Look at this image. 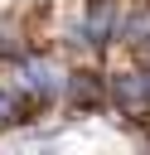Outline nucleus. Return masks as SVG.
I'll list each match as a JSON object with an SVG mask.
<instances>
[{"label":"nucleus","instance_id":"obj_3","mask_svg":"<svg viewBox=\"0 0 150 155\" xmlns=\"http://www.w3.org/2000/svg\"><path fill=\"white\" fill-rule=\"evenodd\" d=\"M29 44H24V34H19V24H10V19H0V58L5 63H15L19 53H24Z\"/></svg>","mask_w":150,"mask_h":155},{"label":"nucleus","instance_id":"obj_1","mask_svg":"<svg viewBox=\"0 0 150 155\" xmlns=\"http://www.w3.org/2000/svg\"><path fill=\"white\" fill-rule=\"evenodd\" d=\"M68 39L82 44V48H106V44H116V39H121V0H87L82 15L73 19Z\"/></svg>","mask_w":150,"mask_h":155},{"label":"nucleus","instance_id":"obj_2","mask_svg":"<svg viewBox=\"0 0 150 155\" xmlns=\"http://www.w3.org/2000/svg\"><path fill=\"white\" fill-rule=\"evenodd\" d=\"M63 102L77 107V111H97V107L106 102V78L92 73V68H87V73H82V68L68 73V82H63Z\"/></svg>","mask_w":150,"mask_h":155}]
</instances>
